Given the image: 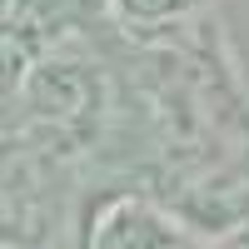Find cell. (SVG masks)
Segmentation results:
<instances>
[{"instance_id": "4", "label": "cell", "mask_w": 249, "mask_h": 249, "mask_svg": "<svg viewBox=\"0 0 249 249\" xmlns=\"http://www.w3.org/2000/svg\"><path fill=\"white\" fill-rule=\"evenodd\" d=\"M10 249H15V244H10Z\"/></svg>"}, {"instance_id": "3", "label": "cell", "mask_w": 249, "mask_h": 249, "mask_svg": "<svg viewBox=\"0 0 249 249\" xmlns=\"http://www.w3.org/2000/svg\"><path fill=\"white\" fill-rule=\"evenodd\" d=\"M224 249H249V219L239 224V230H234L230 239H224Z\"/></svg>"}, {"instance_id": "1", "label": "cell", "mask_w": 249, "mask_h": 249, "mask_svg": "<svg viewBox=\"0 0 249 249\" xmlns=\"http://www.w3.org/2000/svg\"><path fill=\"white\" fill-rule=\"evenodd\" d=\"M184 224L140 195H110L90 219V249H179Z\"/></svg>"}, {"instance_id": "2", "label": "cell", "mask_w": 249, "mask_h": 249, "mask_svg": "<svg viewBox=\"0 0 249 249\" xmlns=\"http://www.w3.org/2000/svg\"><path fill=\"white\" fill-rule=\"evenodd\" d=\"M105 20L120 25L135 40H160V35H179L199 25L204 15L214 10V0H100Z\"/></svg>"}]
</instances>
